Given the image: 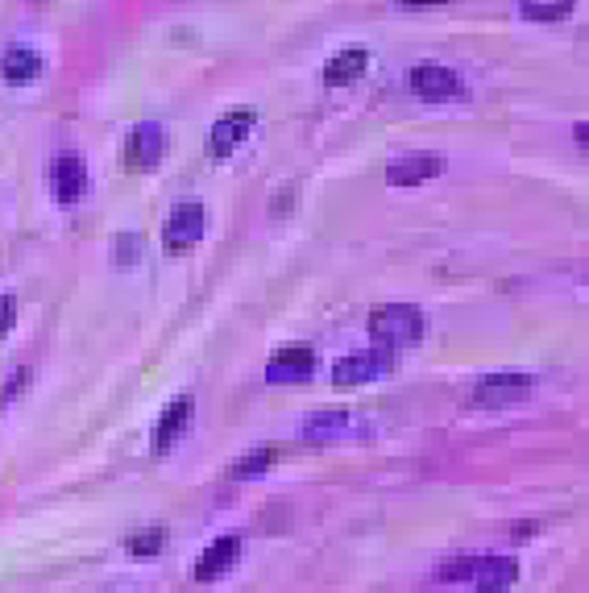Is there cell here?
<instances>
[{"instance_id":"9c48e42d","label":"cell","mask_w":589,"mask_h":593,"mask_svg":"<svg viewBox=\"0 0 589 593\" xmlns=\"http://www.w3.org/2000/svg\"><path fill=\"white\" fill-rule=\"evenodd\" d=\"M191 415H195V399H191V394H183V399H175L171 407L162 411L158 428H154V453H171V448H175V440L187 432Z\"/></svg>"},{"instance_id":"5b68a950","label":"cell","mask_w":589,"mask_h":593,"mask_svg":"<svg viewBox=\"0 0 589 593\" xmlns=\"http://www.w3.org/2000/svg\"><path fill=\"white\" fill-rule=\"evenodd\" d=\"M531 382L527 374H490L478 382V390H473V403L478 407H511V403H523L531 394Z\"/></svg>"},{"instance_id":"7402d4cb","label":"cell","mask_w":589,"mask_h":593,"mask_svg":"<svg viewBox=\"0 0 589 593\" xmlns=\"http://www.w3.org/2000/svg\"><path fill=\"white\" fill-rule=\"evenodd\" d=\"M13 316H17V299L13 295H0V336L13 328Z\"/></svg>"},{"instance_id":"ba28073f","label":"cell","mask_w":589,"mask_h":593,"mask_svg":"<svg viewBox=\"0 0 589 593\" xmlns=\"http://www.w3.org/2000/svg\"><path fill=\"white\" fill-rule=\"evenodd\" d=\"M166 154V133L162 125H137L125 141V162L133 166V171H150V166H158Z\"/></svg>"},{"instance_id":"d6986e66","label":"cell","mask_w":589,"mask_h":593,"mask_svg":"<svg viewBox=\"0 0 589 593\" xmlns=\"http://www.w3.org/2000/svg\"><path fill=\"white\" fill-rule=\"evenodd\" d=\"M162 544H166V531H162V527H154V531L133 535V540H129V552H133V556H158V552H162Z\"/></svg>"},{"instance_id":"3957f363","label":"cell","mask_w":589,"mask_h":593,"mask_svg":"<svg viewBox=\"0 0 589 593\" xmlns=\"http://www.w3.org/2000/svg\"><path fill=\"white\" fill-rule=\"evenodd\" d=\"M316 374V353L307 349V345H287V349H278L266 365V382L270 386H299Z\"/></svg>"},{"instance_id":"30bf717a","label":"cell","mask_w":589,"mask_h":593,"mask_svg":"<svg viewBox=\"0 0 589 593\" xmlns=\"http://www.w3.org/2000/svg\"><path fill=\"white\" fill-rule=\"evenodd\" d=\"M440 171H444V162L436 154H407V158H395L386 166V183L390 187H411V183L436 179Z\"/></svg>"},{"instance_id":"7a4b0ae2","label":"cell","mask_w":589,"mask_h":593,"mask_svg":"<svg viewBox=\"0 0 589 593\" xmlns=\"http://www.w3.org/2000/svg\"><path fill=\"white\" fill-rule=\"evenodd\" d=\"M204 224H208L204 204H179L162 224V249L171 253V258H179V253H187L195 241L204 237Z\"/></svg>"},{"instance_id":"8fae6325","label":"cell","mask_w":589,"mask_h":593,"mask_svg":"<svg viewBox=\"0 0 589 593\" xmlns=\"http://www.w3.org/2000/svg\"><path fill=\"white\" fill-rule=\"evenodd\" d=\"M366 67H370V50L366 46H345L324 63V83L328 88H345V83L366 75Z\"/></svg>"},{"instance_id":"4fadbf2b","label":"cell","mask_w":589,"mask_h":593,"mask_svg":"<svg viewBox=\"0 0 589 593\" xmlns=\"http://www.w3.org/2000/svg\"><path fill=\"white\" fill-rule=\"evenodd\" d=\"M42 75V54L30 46H9L0 54V79L5 83H34Z\"/></svg>"},{"instance_id":"44dd1931","label":"cell","mask_w":589,"mask_h":593,"mask_svg":"<svg viewBox=\"0 0 589 593\" xmlns=\"http://www.w3.org/2000/svg\"><path fill=\"white\" fill-rule=\"evenodd\" d=\"M291 208H295V183H287V187H278V191H274L270 212L278 216V212H291Z\"/></svg>"},{"instance_id":"5bb4252c","label":"cell","mask_w":589,"mask_h":593,"mask_svg":"<svg viewBox=\"0 0 589 593\" xmlns=\"http://www.w3.org/2000/svg\"><path fill=\"white\" fill-rule=\"evenodd\" d=\"M519 577V564L511 556H486L478 560V573H473V581H478V593H507Z\"/></svg>"},{"instance_id":"277c9868","label":"cell","mask_w":589,"mask_h":593,"mask_svg":"<svg viewBox=\"0 0 589 593\" xmlns=\"http://www.w3.org/2000/svg\"><path fill=\"white\" fill-rule=\"evenodd\" d=\"M258 125V112L254 108H233V112H224V117L212 125L208 133V154L212 158H229L241 141L249 137V129Z\"/></svg>"},{"instance_id":"cb8c5ba5","label":"cell","mask_w":589,"mask_h":593,"mask_svg":"<svg viewBox=\"0 0 589 593\" xmlns=\"http://www.w3.org/2000/svg\"><path fill=\"white\" fill-rule=\"evenodd\" d=\"M573 137H577V146H581V150H585V141H589V125H585V121H581V125H577V129H573Z\"/></svg>"},{"instance_id":"52a82bcc","label":"cell","mask_w":589,"mask_h":593,"mask_svg":"<svg viewBox=\"0 0 589 593\" xmlns=\"http://www.w3.org/2000/svg\"><path fill=\"white\" fill-rule=\"evenodd\" d=\"M386 353H378V349H370V353H349V357H341L332 365V382L336 386H366V382H374V378H382L386 374Z\"/></svg>"},{"instance_id":"e0dca14e","label":"cell","mask_w":589,"mask_h":593,"mask_svg":"<svg viewBox=\"0 0 589 593\" xmlns=\"http://www.w3.org/2000/svg\"><path fill=\"white\" fill-rule=\"evenodd\" d=\"M274 461H278V448H258V453L241 457V461L229 469V477H233V482H245V477H258V473H266Z\"/></svg>"},{"instance_id":"ac0fdd59","label":"cell","mask_w":589,"mask_h":593,"mask_svg":"<svg viewBox=\"0 0 589 593\" xmlns=\"http://www.w3.org/2000/svg\"><path fill=\"white\" fill-rule=\"evenodd\" d=\"M519 13L527 21H565V17H573V5L569 0H556V5H519Z\"/></svg>"},{"instance_id":"6da1fadb","label":"cell","mask_w":589,"mask_h":593,"mask_svg":"<svg viewBox=\"0 0 589 593\" xmlns=\"http://www.w3.org/2000/svg\"><path fill=\"white\" fill-rule=\"evenodd\" d=\"M370 336L378 353H395V349H407L415 345L419 336H424V316H419V307L411 303H386V307H374L370 312Z\"/></svg>"},{"instance_id":"2e32d148","label":"cell","mask_w":589,"mask_h":593,"mask_svg":"<svg viewBox=\"0 0 589 593\" xmlns=\"http://www.w3.org/2000/svg\"><path fill=\"white\" fill-rule=\"evenodd\" d=\"M50 179H54V191H59L63 204H75L83 195V183H88V175H83V162L75 154H63L59 162L50 166Z\"/></svg>"},{"instance_id":"9a60e30c","label":"cell","mask_w":589,"mask_h":593,"mask_svg":"<svg viewBox=\"0 0 589 593\" xmlns=\"http://www.w3.org/2000/svg\"><path fill=\"white\" fill-rule=\"evenodd\" d=\"M353 428V415L341 411V407H328V411H316L303 419V436L307 440H345Z\"/></svg>"},{"instance_id":"ffe728a7","label":"cell","mask_w":589,"mask_h":593,"mask_svg":"<svg viewBox=\"0 0 589 593\" xmlns=\"http://www.w3.org/2000/svg\"><path fill=\"white\" fill-rule=\"evenodd\" d=\"M478 573V556H457L453 564H440V581H465V577H473Z\"/></svg>"},{"instance_id":"8992f818","label":"cell","mask_w":589,"mask_h":593,"mask_svg":"<svg viewBox=\"0 0 589 593\" xmlns=\"http://www.w3.org/2000/svg\"><path fill=\"white\" fill-rule=\"evenodd\" d=\"M411 88L419 100H428V104H440V100H453L461 96V79L440 67V63H424V67H415L411 71Z\"/></svg>"},{"instance_id":"7c38bea8","label":"cell","mask_w":589,"mask_h":593,"mask_svg":"<svg viewBox=\"0 0 589 593\" xmlns=\"http://www.w3.org/2000/svg\"><path fill=\"white\" fill-rule=\"evenodd\" d=\"M241 556V540L237 535H220L216 544L204 548V556L195 560V581H216L233 569V560Z\"/></svg>"},{"instance_id":"603a6c76","label":"cell","mask_w":589,"mask_h":593,"mask_svg":"<svg viewBox=\"0 0 589 593\" xmlns=\"http://www.w3.org/2000/svg\"><path fill=\"white\" fill-rule=\"evenodd\" d=\"M133 253H137V237L112 241V258H117V262H133Z\"/></svg>"}]
</instances>
